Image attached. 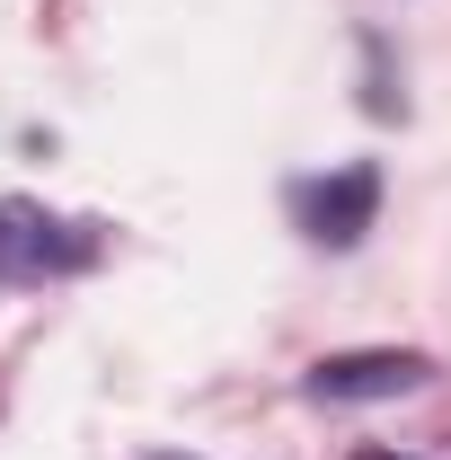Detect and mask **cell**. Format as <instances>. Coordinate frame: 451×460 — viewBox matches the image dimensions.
<instances>
[{
  "mask_svg": "<svg viewBox=\"0 0 451 460\" xmlns=\"http://www.w3.org/2000/svg\"><path fill=\"white\" fill-rule=\"evenodd\" d=\"M354 460H407V452H354Z\"/></svg>",
  "mask_w": 451,
  "mask_h": 460,
  "instance_id": "obj_4",
  "label": "cell"
},
{
  "mask_svg": "<svg viewBox=\"0 0 451 460\" xmlns=\"http://www.w3.org/2000/svg\"><path fill=\"white\" fill-rule=\"evenodd\" d=\"M98 222H62L27 195H0V284H45V275H80L98 266Z\"/></svg>",
  "mask_w": 451,
  "mask_h": 460,
  "instance_id": "obj_1",
  "label": "cell"
},
{
  "mask_svg": "<svg viewBox=\"0 0 451 460\" xmlns=\"http://www.w3.org/2000/svg\"><path fill=\"white\" fill-rule=\"evenodd\" d=\"M425 354L416 345H345V354H319L310 363V399L319 407H372V399H407V390H425Z\"/></svg>",
  "mask_w": 451,
  "mask_h": 460,
  "instance_id": "obj_2",
  "label": "cell"
},
{
  "mask_svg": "<svg viewBox=\"0 0 451 460\" xmlns=\"http://www.w3.org/2000/svg\"><path fill=\"white\" fill-rule=\"evenodd\" d=\"M372 213H381V169H372V160H345V169L301 186V222H310L319 248H354V239L372 230Z\"/></svg>",
  "mask_w": 451,
  "mask_h": 460,
  "instance_id": "obj_3",
  "label": "cell"
}]
</instances>
